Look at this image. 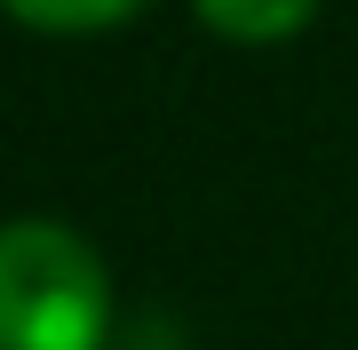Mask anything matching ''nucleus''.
<instances>
[{
    "label": "nucleus",
    "instance_id": "nucleus-1",
    "mask_svg": "<svg viewBox=\"0 0 358 350\" xmlns=\"http://www.w3.org/2000/svg\"><path fill=\"white\" fill-rule=\"evenodd\" d=\"M112 271L72 223H0V350H103Z\"/></svg>",
    "mask_w": 358,
    "mask_h": 350
},
{
    "label": "nucleus",
    "instance_id": "nucleus-2",
    "mask_svg": "<svg viewBox=\"0 0 358 350\" xmlns=\"http://www.w3.org/2000/svg\"><path fill=\"white\" fill-rule=\"evenodd\" d=\"M192 8H199L207 32L239 40V48H279V40H294L310 24L319 0H192Z\"/></svg>",
    "mask_w": 358,
    "mask_h": 350
},
{
    "label": "nucleus",
    "instance_id": "nucleus-3",
    "mask_svg": "<svg viewBox=\"0 0 358 350\" xmlns=\"http://www.w3.org/2000/svg\"><path fill=\"white\" fill-rule=\"evenodd\" d=\"M16 24L32 32H112L120 16H136L143 0H0Z\"/></svg>",
    "mask_w": 358,
    "mask_h": 350
}]
</instances>
